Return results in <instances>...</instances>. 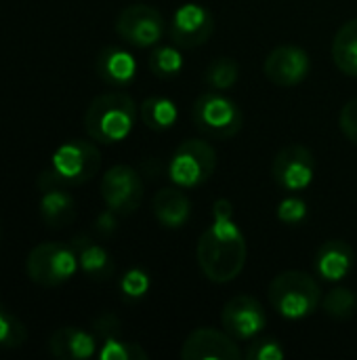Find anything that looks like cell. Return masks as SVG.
<instances>
[{"instance_id": "6da1fadb", "label": "cell", "mask_w": 357, "mask_h": 360, "mask_svg": "<svg viewBox=\"0 0 357 360\" xmlns=\"http://www.w3.org/2000/svg\"><path fill=\"white\" fill-rule=\"evenodd\" d=\"M198 266L202 274L219 285L231 283L246 264V238L234 221L231 202L219 198L213 205V224L198 238Z\"/></svg>"}, {"instance_id": "7a4b0ae2", "label": "cell", "mask_w": 357, "mask_h": 360, "mask_svg": "<svg viewBox=\"0 0 357 360\" xmlns=\"http://www.w3.org/2000/svg\"><path fill=\"white\" fill-rule=\"evenodd\" d=\"M101 167V152L93 141L69 139L50 156V167L38 177L40 190L82 186L90 181Z\"/></svg>"}, {"instance_id": "3957f363", "label": "cell", "mask_w": 357, "mask_h": 360, "mask_svg": "<svg viewBox=\"0 0 357 360\" xmlns=\"http://www.w3.org/2000/svg\"><path fill=\"white\" fill-rule=\"evenodd\" d=\"M137 105L130 95L114 91L97 95L84 112V129L99 143H118L135 127Z\"/></svg>"}, {"instance_id": "277c9868", "label": "cell", "mask_w": 357, "mask_h": 360, "mask_svg": "<svg viewBox=\"0 0 357 360\" xmlns=\"http://www.w3.org/2000/svg\"><path fill=\"white\" fill-rule=\"evenodd\" d=\"M269 300L274 310L282 319L301 321L318 310L322 302V291L309 274L299 270H288L271 281Z\"/></svg>"}, {"instance_id": "5b68a950", "label": "cell", "mask_w": 357, "mask_h": 360, "mask_svg": "<svg viewBox=\"0 0 357 360\" xmlns=\"http://www.w3.org/2000/svg\"><path fill=\"white\" fill-rule=\"evenodd\" d=\"M194 124L210 139H229L240 133L244 116L240 105L221 91L202 93L191 108Z\"/></svg>"}, {"instance_id": "8992f818", "label": "cell", "mask_w": 357, "mask_h": 360, "mask_svg": "<svg viewBox=\"0 0 357 360\" xmlns=\"http://www.w3.org/2000/svg\"><path fill=\"white\" fill-rule=\"evenodd\" d=\"M78 268L80 266L74 247L61 243L36 245L25 259V272L29 281L40 287H59L67 283Z\"/></svg>"}, {"instance_id": "52a82bcc", "label": "cell", "mask_w": 357, "mask_h": 360, "mask_svg": "<svg viewBox=\"0 0 357 360\" xmlns=\"http://www.w3.org/2000/svg\"><path fill=\"white\" fill-rule=\"evenodd\" d=\"M217 169V152L204 139L181 141L168 162V175L179 188H198L206 184Z\"/></svg>"}, {"instance_id": "ba28073f", "label": "cell", "mask_w": 357, "mask_h": 360, "mask_svg": "<svg viewBox=\"0 0 357 360\" xmlns=\"http://www.w3.org/2000/svg\"><path fill=\"white\" fill-rule=\"evenodd\" d=\"M116 32L124 42L145 49L162 40L166 32V21L162 13L149 4H130L118 15Z\"/></svg>"}, {"instance_id": "9c48e42d", "label": "cell", "mask_w": 357, "mask_h": 360, "mask_svg": "<svg viewBox=\"0 0 357 360\" xmlns=\"http://www.w3.org/2000/svg\"><path fill=\"white\" fill-rule=\"evenodd\" d=\"M101 198L116 215H130L143 200L141 175L128 165H116L101 179Z\"/></svg>"}, {"instance_id": "30bf717a", "label": "cell", "mask_w": 357, "mask_h": 360, "mask_svg": "<svg viewBox=\"0 0 357 360\" xmlns=\"http://www.w3.org/2000/svg\"><path fill=\"white\" fill-rule=\"evenodd\" d=\"M316 173V160L309 148L303 143H288L284 146L274 162H271V177L274 181L288 190V192H299L305 190Z\"/></svg>"}, {"instance_id": "8fae6325", "label": "cell", "mask_w": 357, "mask_h": 360, "mask_svg": "<svg viewBox=\"0 0 357 360\" xmlns=\"http://www.w3.org/2000/svg\"><path fill=\"white\" fill-rule=\"evenodd\" d=\"M215 32V17L202 4L189 2L175 11L170 21V40L179 49H196L208 42Z\"/></svg>"}, {"instance_id": "7c38bea8", "label": "cell", "mask_w": 357, "mask_h": 360, "mask_svg": "<svg viewBox=\"0 0 357 360\" xmlns=\"http://www.w3.org/2000/svg\"><path fill=\"white\" fill-rule=\"evenodd\" d=\"M221 325L234 340H252L267 325L265 308L250 295L231 297L221 310Z\"/></svg>"}, {"instance_id": "4fadbf2b", "label": "cell", "mask_w": 357, "mask_h": 360, "mask_svg": "<svg viewBox=\"0 0 357 360\" xmlns=\"http://www.w3.org/2000/svg\"><path fill=\"white\" fill-rule=\"evenodd\" d=\"M242 352L227 331L208 327L189 333L181 348L183 360H238Z\"/></svg>"}, {"instance_id": "5bb4252c", "label": "cell", "mask_w": 357, "mask_h": 360, "mask_svg": "<svg viewBox=\"0 0 357 360\" xmlns=\"http://www.w3.org/2000/svg\"><path fill=\"white\" fill-rule=\"evenodd\" d=\"M309 55L295 44H282L274 49L265 59V76L278 86H295L309 74Z\"/></svg>"}, {"instance_id": "9a60e30c", "label": "cell", "mask_w": 357, "mask_h": 360, "mask_svg": "<svg viewBox=\"0 0 357 360\" xmlns=\"http://www.w3.org/2000/svg\"><path fill=\"white\" fill-rule=\"evenodd\" d=\"M151 209L160 226L168 230H179L187 224L191 215V200L179 188H162L156 192Z\"/></svg>"}, {"instance_id": "2e32d148", "label": "cell", "mask_w": 357, "mask_h": 360, "mask_svg": "<svg viewBox=\"0 0 357 360\" xmlns=\"http://www.w3.org/2000/svg\"><path fill=\"white\" fill-rule=\"evenodd\" d=\"M356 264V253L345 240H328L316 253V270L326 281L345 278Z\"/></svg>"}, {"instance_id": "e0dca14e", "label": "cell", "mask_w": 357, "mask_h": 360, "mask_svg": "<svg viewBox=\"0 0 357 360\" xmlns=\"http://www.w3.org/2000/svg\"><path fill=\"white\" fill-rule=\"evenodd\" d=\"M48 350L55 359L61 360H86L97 350L95 335L76 329V327H61L50 335Z\"/></svg>"}, {"instance_id": "ac0fdd59", "label": "cell", "mask_w": 357, "mask_h": 360, "mask_svg": "<svg viewBox=\"0 0 357 360\" xmlns=\"http://www.w3.org/2000/svg\"><path fill=\"white\" fill-rule=\"evenodd\" d=\"M97 74L107 84L124 86L137 76V61L120 46H105L97 57Z\"/></svg>"}, {"instance_id": "d6986e66", "label": "cell", "mask_w": 357, "mask_h": 360, "mask_svg": "<svg viewBox=\"0 0 357 360\" xmlns=\"http://www.w3.org/2000/svg\"><path fill=\"white\" fill-rule=\"evenodd\" d=\"M72 247L78 255V266L86 276L95 281H105L114 274V262L109 253L101 245H97L90 236L86 234L74 236Z\"/></svg>"}, {"instance_id": "ffe728a7", "label": "cell", "mask_w": 357, "mask_h": 360, "mask_svg": "<svg viewBox=\"0 0 357 360\" xmlns=\"http://www.w3.org/2000/svg\"><path fill=\"white\" fill-rule=\"evenodd\" d=\"M40 217L48 228H65L76 219V202L65 192V188L42 190L40 196Z\"/></svg>"}, {"instance_id": "44dd1931", "label": "cell", "mask_w": 357, "mask_h": 360, "mask_svg": "<svg viewBox=\"0 0 357 360\" xmlns=\"http://www.w3.org/2000/svg\"><path fill=\"white\" fill-rule=\"evenodd\" d=\"M332 61L343 74L357 78V19L343 23L335 34Z\"/></svg>"}, {"instance_id": "7402d4cb", "label": "cell", "mask_w": 357, "mask_h": 360, "mask_svg": "<svg viewBox=\"0 0 357 360\" xmlns=\"http://www.w3.org/2000/svg\"><path fill=\"white\" fill-rule=\"evenodd\" d=\"M179 118L177 103L168 97H147L141 103V120L154 131L170 129Z\"/></svg>"}, {"instance_id": "603a6c76", "label": "cell", "mask_w": 357, "mask_h": 360, "mask_svg": "<svg viewBox=\"0 0 357 360\" xmlns=\"http://www.w3.org/2000/svg\"><path fill=\"white\" fill-rule=\"evenodd\" d=\"M240 80V65L231 57H217L204 70V82L215 91H229Z\"/></svg>"}, {"instance_id": "cb8c5ba5", "label": "cell", "mask_w": 357, "mask_h": 360, "mask_svg": "<svg viewBox=\"0 0 357 360\" xmlns=\"http://www.w3.org/2000/svg\"><path fill=\"white\" fill-rule=\"evenodd\" d=\"M149 70L158 78H173L183 70V55L177 44L156 46L149 55Z\"/></svg>"}, {"instance_id": "d4e9b609", "label": "cell", "mask_w": 357, "mask_h": 360, "mask_svg": "<svg viewBox=\"0 0 357 360\" xmlns=\"http://www.w3.org/2000/svg\"><path fill=\"white\" fill-rule=\"evenodd\" d=\"M322 308L328 316L332 319H339V321H345L349 316H353L357 308V297L351 289H345V287H339V289H332L326 293V297L322 300Z\"/></svg>"}, {"instance_id": "484cf974", "label": "cell", "mask_w": 357, "mask_h": 360, "mask_svg": "<svg viewBox=\"0 0 357 360\" xmlns=\"http://www.w3.org/2000/svg\"><path fill=\"white\" fill-rule=\"evenodd\" d=\"M27 338L25 325L6 308L0 304V348H19Z\"/></svg>"}, {"instance_id": "4316f807", "label": "cell", "mask_w": 357, "mask_h": 360, "mask_svg": "<svg viewBox=\"0 0 357 360\" xmlns=\"http://www.w3.org/2000/svg\"><path fill=\"white\" fill-rule=\"evenodd\" d=\"M101 360H147V352L135 342H122L120 338L103 340V348L99 352Z\"/></svg>"}, {"instance_id": "83f0119b", "label": "cell", "mask_w": 357, "mask_h": 360, "mask_svg": "<svg viewBox=\"0 0 357 360\" xmlns=\"http://www.w3.org/2000/svg\"><path fill=\"white\" fill-rule=\"evenodd\" d=\"M149 287H151V281H149L147 272H143V270H139V268L128 270V272L122 276V281H120V289H122L124 297H128V300H139V297H143V295L149 291Z\"/></svg>"}, {"instance_id": "f1b7e54d", "label": "cell", "mask_w": 357, "mask_h": 360, "mask_svg": "<svg viewBox=\"0 0 357 360\" xmlns=\"http://www.w3.org/2000/svg\"><path fill=\"white\" fill-rule=\"evenodd\" d=\"M286 352L278 340H257L246 350L248 360H282Z\"/></svg>"}, {"instance_id": "f546056e", "label": "cell", "mask_w": 357, "mask_h": 360, "mask_svg": "<svg viewBox=\"0 0 357 360\" xmlns=\"http://www.w3.org/2000/svg\"><path fill=\"white\" fill-rule=\"evenodd\" d=\"M307 217V202L299 196H288L278 205V219L284 224H301Z\"/></svg>"}, {"instance_id": "4dcf8cb0", "label": "cell", "mask_w": 357, "mask_h": 360, "mask_svg": "<svg viewBox=\"0 0 357 360\" xmlns=\"http://www.w3.org/2000/svg\"><path fill=\"white\" fill-rule=\"evenodd\" d=\"M339 122H341V129H343L345 137L357 146V97H353L351 101H347L343 105Z\"/></svg>"}, {"instance_id": "1f68e13d", "label": "cell", "mask_w": 357, "mask_h": 360, "mask_svg": "<svg viewBox=\"0 0 357 360\" xmlns=\"http://www.w3.org/2000/svg\"><path fill=\"white\" fill-rule=\"evenodd\" d=\"M93 331H95L99 338H103V340L120 338V333H122V323H120L118 316H114V314H101L99 319H95Z\"/></svg>"}, {"instance_id": "d6a6232c", "label": "cell", "mask_w": 357, "mask_h": 360, "mask_svg": "<svg viewBox=\"0 0 357 360\" xmlns=\"http://www.w3.org/2000/svg\"><path fill=\"white\" fill-rule=\"evenodd\" d=\"M97 230L103 232V234H109V232L116 230V213H114L112 209H107L105 213L99 215V219H97Z\"/></svg>"}, {"instance_id": "836d02e7", "label": "cell", "mask_w": 357, "mask_h": 360, "mask_svg": "<svg viewBox=\"0 0 357 360\" xmlns=\"http://www.w3.org/2000/svg\"><path fill=\"white\" fill-rule=\"evenodd\" d=\"M0 238H2V224H0Z\"/></svg>"}]
</instances>
